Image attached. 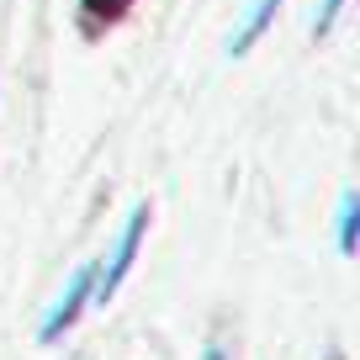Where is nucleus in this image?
<instances>
[{
	"label": "nucleus",
	"mask_w": 360,
	"mask_h": 360,
	"mask_svg": "<svg viewBox=\"0 0 360 360\" xmlns=\"http://www.w3.org/2000/svg\"><path fill=\"white\" fill-rule=\"evenodd\" d=\"M143 228H148V207H138V212L127 217V228L117 233L112 259H106V265H96V281H90V297H96V302H106V297L122 286V276L133 270V255H138V238H143Z\"/></svg>",
	"instance_id": "f257e3e1"
},
{
	"label": "nucleus",
	"mask_w": 360,
	"mask_h": 360,
	"mask_svg": "<svg viewBox=\"0 0 360 360\" xmlns=\"http://www.w3.org/2000/svg\"><path fill=\"white\" fill-rule=\"evenodd\" d=\"M90 6H101V11H117V6H122V0H90Z\"/></svg>",
	"instance_id": "0eeeda50"
},
{
	"label": "nucleus",
	"mask_w": 360,
	"mask_h": 360,
	"mask_svg": "<svg viewBox=\"0 0 360 360\" xmlns=\"http://www.w3.org/2000/svg\"><path fill=\"white\" fill-rule=\"evenodd\" d=\"M355 233H360V196L339 202V255H355Z\"/></svg>",
	"instance_id": "20e7f679"
},
{
	"label": "nucleus",
	"mask_w": 360,
	"mask_h": 360,
	"mask_svg": "<svg viewBox=\"0 0 360 360\" xmlns=\"http://www.w3.org/2000/svg\"><path fill=\"white\" fill-rule=\"evenodd\" d=\"M90 281H96V265H79L75 276H69V286L58 292V302L48 307L43 328H37V334H43V345H53V339H58V334H64V328L79 318V307L90 302Z\"/></svg>",
	"instance_id": "f03ea898"
},
{
	"label": "nucleus",
	"mask_w": 360,
	"mask_h": 360,
	"mask_svg": "<svg viewBox=\"0 0 360 360\" xmlns=\"http://www.w3.org/2000/svg\"><path fill=\"white\" fill-rule=\"evenodd\" d=\"M202 360H228V349H223V345H207V355H202Z\"/></svg>",
	"instance_id": "423d86ee"
},
{
	"label": "nucleus",
	"mask_w": 360,
	"mask_h": 360,
	"mask_svg": "<svg viewBox=\"0 0 360 360\" xmlns=\"http://www.w3.org/2000/svg\"><path fill=\"white\" fill-rule=\"evenodd\" d=\"M339 11H345V0H323V6H318V32H328Z\"/></svg>",
	"instance_id": "39448f33"
},
{
	"label": "nucleus",
	"mask_w": 360,
	"mask_h": 360,
	"mask_svg": "<svg viewBox=\"0 0 360 360\" xmlns=\"http://www.w3.org/2000/svg\"><path fill=\"white\" fill-rule=\"evenodd\" d=\"M276 6H281V0H255V11H249L244 32L233 37V53H249V48L259 43V32H265V27H270V16H276Z\"/></svg>",
	"instance_id": "7ed1b4c3"
}]
</instances>
